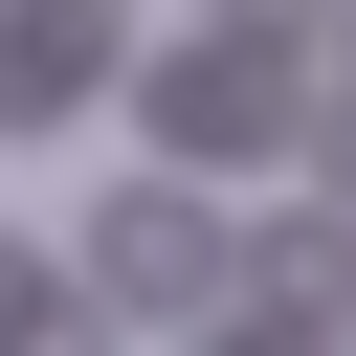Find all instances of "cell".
<instances>
[{
  "label": "cell",
  "instance_id": "obj_1",
  "mask_svg": "<svg viewBox=\"0 0 356 356\" xmlns=\"http://www.w3.org/2000/svg\"><path fill=\"white\" fill-rule=\"evenodd\" d=\"M134 111H156V156H289L312 134V44L289 22H200V44L134 67Z\"/></svg>",
  "mask_w": 356,
  "mask_h": 356
},
{
  "label": "cell",
  "instance_id": "obj_2",
  "mask_svg": "<svg viewBox=\"0 0 356 356\" xmlns=\"http://www.w3.org/2000/svg\"><path fill=\"white\" fill-rule=\"evenodd\" d=\"M67 289H89V312H200V289H222V200H200V178H134Z\"/></svg>",
  "mask_w": 356,
  "mask_h": 356
},
{
  "label": "cell",
  "instance_id": "obj_3",
  "mask_svg": "<svg viewBox=\"0 0 356 356\" xmlns=\"http://www.w3.org/2000/svg\"><path fill=\"white\" fill-rule=\"evenodd\" d=\"M111 67H134L111 0H0V134H22V111H89Z\"/></svg>",
  "mask_w": 356,
  "mask_h": 356
},
{
  "label": "cell",
  "instance_id": "obj_4",
  "mask_svg": "<svg viewBox=\"0 0 356 356\" xmlns=\"http://www.w3.org/2000/svg\"><path fill=\"white\" fill-rule=\"evenodd\" d=\"M0 356H111V312H89L67 267H22V245H0Z\"/></svg>",
  "mask_w": 356,
  "mask_h": 356
},
{
  "label": "cell",
  "instance_id": "obj_5",
  "mask_svg": "<svg viewBox=\"0 0 356 356\" xmlns=\"http://www.w3.org/2000/svg\"><path fill=\"white\" fill-rule=\"evenodd\" d=\"M200 356H312V334H200Z\"/></svg>",
  "mask_w": 356,
  "mask_h": 356
},
{
  "label": "cell",
  "instance_id": "obj_6",
  "mask_svg": "<svg viewBox=\"0 0 356 356\" xmlns=\"http://www.w3.org/2000/svg\"><path fill=\"white\" fill-rule=\"evenodd\" d=\"M334 222H356V134H334Z\"/></svg>",
  "mask_w": 356,
  "mask_h": 356
},
{
  "label": "cell",
  "instance_id": "obj_7",
  "mask_svg": "<svg viewBox=\"0 0 356 356\" xmlns=\"http://www.w3.org/2000/svg\"><path fill=\"white\" fill-rule=\"evenodd\" d=\"M334 67H356V44H334Z\"/></svg>",
  "mask_w": 356,
  "mask_h": 356
}]
</instances>
